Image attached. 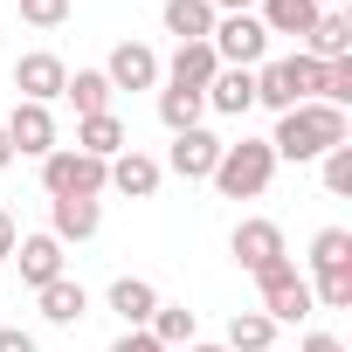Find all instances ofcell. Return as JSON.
Segmentation results:
<instances>
[{
	"label": "cell",
	"mask_w": 352,
	"mask_h": 352,
	"mask_svg": "<svg viewBox=\"0 0 352 352\" xmlns=\"http://www.w3.org/2000/svg\"><path fill=\"white\" fill-rule=\"evenodd\" d=\"M318 8H345V0H318Z\"/></svg>",
	"instance_id": "38"
},
{
	"label": "cell",
	"mask_w": 352,
	"mask_h": 352,
	"mask_svg": "<svg viewBox=\"0 0 352 352\" xmlns=\"http://www.w3.org/2000/svg\"><path fill=\"white\" fill-rule=\"evenodd\" d=\"M63 83H69V63H63L56 49H28V56L14 63V90H21V104H56Z\"/></svg>",
	"instance_id": "8"
},
{
	"label": "cell",
	"mask_w": 352,
	"mask_h": 352,
	"mask_svg": "<svg viewBox=\"0 0 352 352\" xmlns=\"http://www.w3.org/2000/svg\"><path fill=\"white\" fill-rule=\"evenodd\" d=\"M8 145H14V159H49L56 152V111L49 104H14Z\"/></svg>",
	"instance_id": "9"
},
{
	"label": "cell",
	"mask_w": 352,
	"mask_h": 352,
	"mask_svg": "<svg viewBox=\"0 0 352 352\" xmlns=\"http://www.w3.org/2000/svg\"><path fill=\"white\" fill-rule=\"evenodd\" d=\"M304 56H311V63L352 56V14H345V8H324V14L311 21V35H304Z\"/></svg>",
	"instance_id": "14"
},
{
	"label": "cell",
	"mask_w": 352,
	"mask_h": 352,
	"mask_svg": "<svg viewBox=\"0 0 352 352\" xmlns=\"http://www.w3.org/2000/svg\"><path fill=\"white\" fill-rule=\"evenodd\" d=\"M256 104H270L276 118H283V111H297V76H290V56L256 63Z\"/></svg>",
	"instance_id": "21"
},
{
	"label": "cell",
	"mask_w": 352,
	"mask_h": 352,
	"mask_svg": "<svg viewBox=\"0 0 352 352\" xmlns=\"http://www.w3.org/2000/svg\"><path fill=\"white\" fill-rule=\"evenodd\" d=\"M14 263H21V283L42 290V283L63 276V242H56L49 228H42V235H21V242H14Z\"/></svg>",
	"instance_id": "13"
},
{
	"label": "cell",
	"mask_w": 352,
	"mask_h": 352,
	"mask_svg": "<svg viewBox=\"0 0 352 352\" xmlns=\"http://www.w3.org/2000/svg\"><path fill=\"white\" fill-rule=\"evenodd\" d=\"M318 14H324L318 0H263V14H256V21H263L270 35H297V42H304Z\"/></svg>",
	"instance_id": "22"
},
{
	"label": "cell",
	"mask_w": 352,
	"mask_h": 352,
	"mask_svg": "<svg viewBox=\"0 0 352 352\" xmlns=\"http://www.w3.org/2000/svg\"><path fill=\"white\" fill-rule=\"evenodd\" d=\"M124 145H131V131H124V118H118V111L76 118V152H90V159H118Z\"/></svg>",
	"instance_id": "17"
},
{
	"label": "cell",
	"mask_w": 352,
	"mask_h": 352,
	"mask_svg": "<svg viewBox=\"0 0 352 352\" xmlns=\"http://www.w3.org/2000/svg\"><path fill=\"white\" fill-rule=\"evenodd\" d=\"M214 14H256V0H208Z\"/></svg>",
	"instance_id": "35"
},
{
	"label": "cell",
	"mask_w": 352,
	"mask_h": 352,
	"mask_svg": "<svg viewBox=\"0 0 352 352\" xmlns=\"http://www.w3.org/2000/svg\"><path fill=\"white\" fill-rule=\"evenodd\" d=\"M311 270H318V276L352 270V228H318V235H311Z\"/></svg>",
	"instance_id": "27"
},
{
	"label": "cell",
	"mask_w": 352,
	"mask_h": 352,
	"mask_svg": "<svg viewBox=\"0 0 352 352\" xmlns=\"http://www.w3.org/2000/svg\"><path fill=\"white\" fill-rule=\"evenodd\" d=\"M21 21L28 28H63L69 21V0H21Z\"/></svg>",
	"instance_id": "30"
},
{
	"label": "cell",
	"mask_w": 352,
	"mask_h": 352,
	"mask_svg": "<svg viewBox=\"0 0 352 352\" xmlns=\"http://www.w3.org/2000/svg\"><path fill=\"white\" fill-rule=\"evenodd\" d=\"M42 194L49 201H104L111 194V159H90L76 145H56L42 159Z\"/></svg>",
	"instance_id": "2"
},
{
	"label": "cell",
	"mask_w": 352,
	"mask_h": 352,
	"mask_svg": "<svg viewBox=\"0 0 352 352\" xmlns=\"http://www.w3.org/2000/svg\"><path fill=\"white\" fill-rule=\"evenodd\" d=\"M14 166V145H8V124H0V173H8Z\"/></svg>",
	"instance_id": "36"
},
{
	"label": "cell",
	"mask_w": 352,
	"mask_h": 352,
	"mask_svg": "<svg viewBox=\"0 0 352 352\" xmlns=\"http://www.w3.org/2000/svg\"><path fill=\"white\" fill-rule=\"evenodd\" d=\"M228 256H235L249 276H263L270 263H290V249H283V228H276L270 214H249V221H235V235H228Z\"/></svg>",
	"instance_id": "6"
},
{
	"label": "cell",
	"mask_w": 352,
	"mask_h": 352,
	"mask_svg": "<svg viewBox=\"0 0 352 352\" xmlns=\"http://www.w3.org/2000/svg\"><path fill=\"white\" fill-rule=\"evenodd\" d=\"M14 242H21V228H14V214H8V208H0V263L14 256Z\"/></svg>",
	"instance_id": "33"
},
{
	"label": "cell",
	"mask_w": 352,
	"mask_h": 352,
	"mask_svg": "<svg viewBox=\"0 0 352 352\" xmlns=\"http://www.w3.org/2000/svg\"><path fill=\"white\" fill-rule=\"evenodd\" d=\"M256 283H263V318H270V324H297V318H311V311H318L311 276H304L297 263H270Z\"/></svg>",
	"instance_id": "5"
},
{
	"label": "cell",
	"mask_w": 352,
	"mask_h": 352,
	"mask_svg": "<svg viewBox=\"0 0 352 352\" xmlns=\"http://www.w3.org/2000/svg\"><path fill=\"white\" fill-rule=\"evenodd\" d=\"M208 49H214L221 69H256V63H270V28L256 14H221L214 35H208Z\"/></svg>",
	"instance_id": "4"
},
{
	"label": "cell",
	"mask_w": 352,
	"mask_h": 352,
	"mask_svg": "<svg viewBox=\"0 0 352 352\" xmlns=\"http://www.w3.org/2000/svg\"><path fill=\"white\" fill-rule=\"evenodd\" d=\"M318 166H324V194H338V201H345V194H352V138H345V145H331Z\"/></svg>",
	"instance_id": "28"
},
{
	"label": "cell",
	"mask_w": 352,
	"mask_h": 352,
	"mask_svg": "<svg viewBox=\"0 0 352 352\" xmlns=\"http://www.w3.org/2000/svg\"><path fill=\"white\" fill-rule=\"evenodd\" d=\"M187 352H228V345H201V338H194V345H187Z\"/></svg>",
	"instance_id": "37"
},
{
	"label": "cell",
	"mask_w": 352,
	"mask_h": 352,
	"mask_svg": "<svg viewBox=\"0 0 352 352\" xmlns=\"http://www.w3.org/2000/svg\"><path fill=\"white\" fill-rule=\"evenodd\" d=\"M111 352H166V345H159V338H152V331H124V338H118V345H111Z\"/></svg>",
	"instance_id": "32"
},
{
	"label": "cell",
	"mask_w": 352,
	"mask_h": 352,
	"mask_svg": "<svg viewBox=\"0 0 352 352\" xmlns=\"http://www.w3.org/2000/svg\"><path fill=\"white\" fill-rule=\"evenodd\" d=\"M145 331L173 352V345H194V338H201V318H194L187 304H166V297H159V311H152V324H145Z\"/></svg>",
	"instance_id": "23"
},
{
	"label": "cell",
	"mask_w": 352,
	"mask_h": 352,
	"mask_svg": "<svg viewBox=\"0 0 352 352\" xmlns=\"http://www.w3.org/2000/svg\"><path fill=\"white\" fill-rule=\"evenodd\" d=\"M159 180H166V166H159L152 152H138V145H124V152L111 159V194H124V201H152Z\"/></svg>",
	"instance_id": "11"
},
{
	"label": "cell",
	"mask_w": 352,
	"mask_h": 352,
	"mask_svg": "<svg viewBox=\"0 0 352 352\" xmlns=\"http://www.w3.org/2000/svg\"><path fill=\"white\" fill-rule=\"evenodd\" d=\"M159 21H166V35H180V42H208L221 14L208 8V0H166V8H159Z\"/></svg>",
	"instance_id": "19"
},
{
	"label": "cell",
	"mask_w": 352,
	"mask_h": 352,
	"mask_svg": "<svg viewBox=\"0 0 352 352\" xmlns=\"http://www.w3.org/2000/svg\"><path fill=\"white\" fill-rule=\"evenodd\" d=\"M297 352H345V338H331V331H311Z\"/></svg>",
	"instance_id": "34"
},
{
	"label": "cell",
	"mask_w": 352,
	"mask_h": 352,
	"mask_svg": "<svg viewBox=\"0 0 352 352\" xmlns=\"http://www.w3.org/2000/svg\"><path fill=\"white\" fill-rule=\"evenodd\" d=\"M201 97H208V111H221V118H249V111H256V69H214V83H208Z\"/></svg>",
	"instance_id": "15"
},
{
	"label": "cell",
	"mask_w": 352,
	"mask_h": 352,
	"mask_svg": "<svg viewBox=\"0 0 352 352\" xmlns=\"http://www.w3.org/2000/svg\"><path fill=\"white\" fill-rule=\"evenodd\" d=\"M221 345H228V352H270V345H276V324H270L263 311H235Z\"/></svg>",
	"instance_id": "24"
},
{
	"label": "cell",
	"mask_w": 352,
	"mask_h": 352,
	"mask_svg": "<svg viewBox=\"0 0 352 352\" xmlns=\"http://www.w3.org/2000/svg\"><path fill=\"white\" fill-rule=\"evenodd\" d=\"M270 180H276V152H270V138L221 145V166H214V194H221V201H256V194H270Z\"/></svg>",
	"instance_id": "3"
},
{
	"label": "cell",
	"mask_w": 352,
	"mask_h": 352,
	"mask_svg": "<svg viewBox=\"0 0 352 352\" xmlns=\"http://www.w3.org/2000/svg\"><path fill=\"white\" fill-rule=\"evenodd\" d=\"M104 83H111V90H159V49L118 42L111 63H104Z\"/></svg>",
	"instance_id": "10"
},
{
	"label": "cell",
	"mask_w": 352,
	"mask_h": 352,
	"mask_svg": "<svg viewBox=\"0 0 352 352\" xmlns=\"http://www.w3.org/2000/svg\"><path fill=\"white\" fill-rule=\"evenodd\" d=\"M311 297H318L324 311H352V270H331V276H318V283H311Z\"/></svg>",
	"instance_id": "29"
},
{
	"label": "cell",
	"mask_w": 352,
	"mask_h": 352,
	"mask_svg": "<svg viewBox=\"0 0 352 352\" xmlns=\"http://www.w3.org/2000/svg\"><path fill=\"white\" fill-rule=\"evenodd\" d=\"M214 49L208 42H180V49H173L166 63H159V83H173V90H208L214 83Z\"/></svg>",
	"instance_id": "12"
},
{
	"label": "cell",
	"mask_w": 352,
	"mask_h": 352,
	"mask_svg": "<svg viewBox=\"0 0 352 352\" xmlns=\"http://www.w3.org/2000/svg\"><path fill=\"white\" fill-rule=\"evenodd\" d=\"M104 228V201H49V235L69 249V242H90Z\"/></svg>",
	"instance_id": "16"
},
{
	"label": "cell",
	"mask_w": 352,
	"mask_h": 352,
	"mask_svg": "<svg viewBox=\"0 0 352 352\" xmlns=\"http://www.w3.org/2000/svg\"><path fill=\"white\" fill-rule=\"evenodd\" d=\"M111 311L124 318V331H145L152 311H159V290H152L145 276H118V283H111Z\"/></svg>",
	"instance_id": "18"
},
{
	"label": "cell",
	"mask_w": 352,
	"mask_h": 352,
	"mask_svg": "<svg viewBox=\"0 0 352 352\" xmlns=\"http://www.w3.org/2000/svg\"><path fill=\"white\" fill-rule=\"evenodd\" d=\"M35 304H42V318H49V324H76V318L90 311V290H83L76 276H56V283H42V290H35Z\"/></svg>",
	"instance_id": "20"
},
{
	"label": "cell",
	"mask_w": 352,
	"mask_h": 352,
	"mask_svg": "<svg viewBox=\"0 0 352 352\" xmlns=\"http://www.w3.org/2000/svg\"><path fill=\"white\" fill-rule=\"evenodd\" d=\"M159 166H166V173H180V180H214V166H221V138H214L208 124L173 131V145H166Z\"/></svg>",
	"instance_id": "7"
},
{
	"label": "cell",
	"mask_w": 352,
	"mask_h": 352,
	"mask_svg": "<svg viewBox=\"0 0 352 352\" xmlns=\"http://www.w3.org/2000/svg\"><path fill=\"white\" fill-rule=\"evenodd\" d=\"M352 138V124H345V111L338 104H297V111H283L276 118V131H270V152H276V166L290 159V166H304V159H324L331 145H345Z\"/></svg>",
	"instance_id": "1"
},
{
	"label": "cell",
	"mask_w": 352,
	"mask_h": 352,
	"mask_svg": "<svg viewBox=\"0 0 352 352\" xmlns=\"http://www.w3.org/2000/svg\"><path fill=\"white\" fill-rule=\"evenodd\" d=\"M0 352H35V331H21V324H0Z\"/></svg>",
	"instance_id": "31"
},
{
	"label": "cell",
	"mask_w": 352,
	"mask_h": 352,
	"mask_svg": "<svg viewBox=\"0 0 352 352\" xmlns=\"http://www.w3.org/2000/svg\"><path fill=\"white\" fill-rule=\"evenodd\" d=\"M63 97L76 104V118H97V111H111V83H104V69H76V76L63 83Z\"/></svg>",
	"instance_id": "26"
},
{
	"label": "cell",
	"mask_w": 352,
	"mask_h": 352,
	"mask_svg": "<svg viewBox=\"0 0 352 352\" xmlns=\"http://www.w3.org/2000/svg\"><path fill=\"white\" fill-rule=\"evenodd\" d=\"M201 111H208V97H201V90H173V83L159 90V124H166V131H194V124H201Z\"/></svg>",
	"instance_id": "25"
}]
</instances>
